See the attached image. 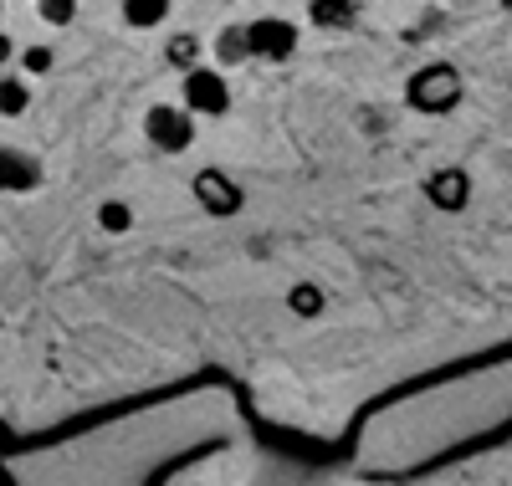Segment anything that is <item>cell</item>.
<instances>
[{
    "label": "cell",
    "instance_id": "obj_17",
    "mask_svg": "<svg viewBox=\"0 0 512 486\" xmlns=\"http://www.w3.org/2000/svg\"><path fill=\"white\" fill-rule=\"evenodd\" d=\"M502 11H512V0H502Z\"/></svg>",
    "mask_w": 512,
    "mask_h": 486
},
{
    "label": "cell",
    "instance_id": "obj_14",
    "mask_svg": "<svg viewBox=\"0 0 512 486\" xmlns=\"http://www.w3.org/2000/svg\"><path fill=\"white\" fill-rule=\"evenodd\" d=\"M16 67H21V77L31 82V77H47L52 67H57V52L47 47V41H36V47H26L21 57H16Z\"/></svg>",
    "mask_w": 512,
    "mask_h": 486
},
{
    "label": "cell",
    "instance_id": "obj_7",
    "mask_svg": "<svg viewBox=\"0 0 512 486\" xmlns=\"http://www.w3.org/2000/svg\"><path fill=\"white\" fill-rule=\"evenodd\" d=\"M425 200H431L436 210H446V215L466 210V200H472V174H466L461 164H446V169H436L431 180H425Z\"/></svg>",
    "mask_w": 512,
    "mask_h": 486
},
{
    "label": "cell",
    "instance_id": "obj_5",
    "mask_svg": "<svg viewBox=\"0 0 512 486\" xmlns=\"http://www.w3.org/2000/svg\"><path fill=\"white\" fill-rule=\"evenodd\" d=\"M246 41H251V62H292L297 26L287 16H256L246 21Z\"/></svg>",
    "mask_w": 512,
    "mask_h": 486
},
{
    "label": "cell",
    "instance_id": "obj_8",
    "mask_svg": "<svg viewBox=\"0 0 512 486\" xmlns=\"http://www.w3.org/2000/svg\"><path fill=\"white\" fill-rule=\"evenodd\" d=\"M359 6L364 0H308V16L318 31H349L359 21Z\"/></svg>",
    "mask_w": 512,
    "mask_h": 486
},
{
    "label": "cell",
    "instance_id": "obj_6",
    "mask_svg": "<svg viewBox=\"0 0 512 486\" xmlns=\"http://www.w3.org/2000/svg\"><path fill=\"white\" fill-rule=\"evenodd\" d=\"M47 169L31 149H16V144H0V195H31L41 190Z\"/></svg>",
    "mask_w": 512,
    "mask_h": 486
},
{
    "label": "cell",
    "instance_id": "obj_4",
    "mask_svg": "<svg viewBox=\"0 0 512 486\" xmlns=\"http://www.w3.org/2000/svg\"><path fill=\"white\" fill-rule=\"evenodd\" d=\"M190 195H195V205H200L205 215H216V220H231V215H241V205H246V190L231 180L226 169H216V164H205V169L195 174Z\"/></svg>",
    "mask_w": 512,
    "mask_h": 486
},
{
    "label": "cell",
    "instance_id": "obj_3",
    "mask_svg": "<svg viewBox=\"0 0 512 486\" xmlns=\"http://www.w3.org/2000/svg\"><path fill=\"white\" fill-rule=\"evenodd\" d=\"M144 139L159 149V154H185L195 144V118L180 108V103H154L144 113Z\"/></svg>",
    "mask_w": 512,
    "mask_h": 486
},
{
    "label": "cell",
    "instance_id": "obj_10",
    "mask_svg": "<svg viewBox=\"0 0 512 486\" xmlns=\"http://www.w3.org/2000/svg\"><path fill=\"white\" fill-rule=\"evenodd\" d=\"M241 62H251L246 26H226V31L216 36V67H221V72H231V67H241Z\"/></svg>",
    "mask_w": 512,
    "mask_h": 486
},
{
    "label": "cell",
    "instance_id": "obj_11",
    "mask_svg": "<svg viewBox=\"0 0 512 486\" xmlns=\"http://www.w3.org/2000/svg\"><path fill=\"white\" fill-rule=\"evenodd\" d=\"M164 62L180 67V77L195 72V67H200V36H195V31H175V36L164 41Z\"/></svg>",
    "mask_w": 512,
    "mask_h": 486
},
{
    "label": "cell",
    "instance_id": "obj_1",
    "mask_svg": "<svg viewBox=\"0 0 512 486\" xmlns=\"http://www.w3.org/2000/svg\"><path fill=\"white\" fill-rule=\"evenodd\" d=\"M461 93H466V82H461V67H451V62H431V67H420L405 82V103L415 113H425V118L451 113L461 103Z\"/></svg>",
    "mask_w": 512,
    "mask_h": 486
},
{
    "label": "cell",
    "instance_id": "obj_2",
    "mask_svg": "<svg viewBox=\"0 0 512 486\" xmlns=\"http://www.w3.org/2000/svg\"><path fill=\"white\" fill-rule=\"evenodd\" d=\"M180 108L200 123V118H226L231 113V82L221 67H195L180 77Z\"/></svg>",
    "mask_w": 512,
    "mask_h": 486
},
{
    "label": "cell",
    "instance_id": "obj_12",
    "mask_svg": "<svg viewBox=\"0 0 512 486\" xmlns=\"http://www.w3.org/2000/svg\"><path fill=\"white\" fill-rule=\"evenodd\" d=\"M26 108H31V82L21 72L16 77L6 72V77H0V118H21Z\"/></svg>",
    "mask_w": 512,
    "mask_h": 486
},
{
    "label": "cell",
    "instance_id": "obj_15",
    "mask_svg": "<svg viewBox=\"0 0 512 486\" xmlns=\"http://www.w3.org/2000/svg\"><path fill=\"white\" fill-rule=\"evenodd\" d=\"M41 26H72L77 21V0H31Z\"/></svg>",
    "mask_w": 512,
    "mask_h": 486
},
{
    "label": "cell",
    "instance_id": "obj_18",
    "mask_svg": "<svg viewBox=\"0 0 512 486\" xmlns=\"http://www.w3.org/2000/svg\"><path fill=\"white\" fill-rule=\"evenodd\" d=\"M0 11H6V0H0Z\"/></svg>",
    "mask_w": 512,
    "mask_h": 486
},
{
    "label": "cell",
    "instance_id": "obj_9",
    "mask_svg": "<svg viewBox=\"0 0 512 486\" xmlns=\"http://www.w3.org/2000/svg\"><path fill=\"white\" fill-rule=\"evenodd\" d=\"M175 11V0H123V26L134 31H159Z\"/></svg>",
    "mask_w": 512,
    "mask_h": 486
},
{
    "label": "cell",
    "instance_id": "obj_16",
    "mask_svg": "<svg viewBox=\"0 0 512 486\" xmlns=\"http://www.w3.org/2000/svg\"><path fill=\"white\" fill-rule=\"evenodd\" d=\"M16 57H21V52H16V41H11L6 31H0V77H6V67H11Z\"/></svg>",
    "mask_w": 512,
    "mask_h": 486
},
{
    "label": "cell",
    "instance_id": "obj_13",
    "mask_svg": "<svg viewBox=\"0 0 512 486\" xmlns=\"http://www.w3.org/2000/svg\"><path fill=\"white\" fill-rule=\"evenodd\" d=\"M98 231L103 236H123V231H134V205L128 200H98Z\"/></svg>",
    "mask_w": 512,
    "mask_h": 486
}]
</instances>
